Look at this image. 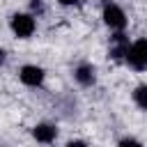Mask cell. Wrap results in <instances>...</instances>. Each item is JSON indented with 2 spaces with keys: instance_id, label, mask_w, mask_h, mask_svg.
<instances>
[{
  "instance_id": "cell-3",
  "label": "cell",
  "mask_w": 147,
  "mask_h": 147,
  "mask_svg": "<svg viewBox=\"0 0 147 147\" xmlns=\"http://www.w3.org/2000/svg\"><path fill=\"white\" fill-rule=\"evenodd\" d=\"M103 21H106V25H110L113 30H122V28L126 25V16H124V11H122L117 5H106V9H103Z\"/></svg>"
},
{
  "instance_id": "cell-4",
  "label": "cell",
  "mask_w": 147,
  "mask_h": 147,
  "mask_svg": "<svg viewBox=\"0 0 147 147\" xmlns=\"http://www.w3.org/2000/svg\"><path fill=\"white\" fill-rule=\"evenodd\" d=\"M21 80H23L25 85H30V87H37V85H41V80H44V71H41L39 67L25 64V67L21 69Z\"/></svg>"
},
{
  "instance_id": "cell-8",
  "label": "cell",
  "mask_w": 147,
  "mask_h": 147,
  "mask_svg": "<svg viewBox=\"0 0 147 147\" xmlns=\"http://www.w3.org/2000/svg\"><path fill=\"white\" fill-rule=\"evenodd\" d=\"M119 147H142L140 142H136V140H131V138H126V140H122L119 142Z\"/></svg>"
},
{
  "instance_id": "cell-6",
  "label": "cell",
  "mask_w": 147,
  "mask_h": 147,
  "mask_svg": "<svg viewBox=\"0 0 147 147\" xmlns=\"http://www.w3.org/2000/svg\"><path fill=\"white\" fill-rule=\"evenodd\" d=\"M76 80H78L80 85H92V83H94V69H92L90 64H80V67L76 69Z\"/></svg>"
},
{
  "instance_id": "cell-7",
  "label": "cell",
  "mask_w": 147,
  "mask_h": 147,
  "mask_svg": "<svg viewBox=\"0 0 147 147\" xmlns=\"http://www.w3.org/2000/svg\"><path fill=\"white\" fill-rule=\"evenodd\" d=\"M133 99H136V103H138L140 108H147V85H140V87H136V92H133Z\"/></svg>"
},
{
  "instance_id": "cell-2",
  "label": "cell",
  "mask_w": 147,
  "mask_h": 147,
  "mask_svg": "<svg viewBox=\"0 0 147 147\" xmlns=\"http://www.w3.org/2000/svg\"><path fill=\"white\" fill-rule=\"evenodd\" d=\"M11 30H14L16 37L25 39V37H30V34L34 32V18H32L30 14H16V16L11 18Z\"/></svg>"
},
{
  "instance_id": "cell-11",
  "label": "cell",
  "mask_w": 147,
  "mask_h": 147,
  "mask_svg": "<svg viewBox=\"0 0 147 147\" xmlns=\"http://www.w3.org/2000/svg\"><path fill=\"white\" fill-rule=\"evenodd\" d=\"M2 62H5V51L0 48V64H2Z\"/></svg>"
},
{
  "instance_id": "cell-1",
  "label": "cell",
  "mask_w": 147,
  "mask_h": 147,
  "mask_svg": "<svg viewBox=\"0 0 147 147\" xmlns=\"http://www.w3.org/2000/svg\"><path fill=\"white\" fill-rule=\"evenodd\" d=\"M124 57L129 60L131 67L145 69V67H147V39H138L133 46H129V51H126Z\"/></svg>"
},
{
  "instance_id": "cell-5",
  "label": "cell",
  "mask_w": 147,
  "mask_h": 147,
  "mask_svg": "<svg viewBox=\"0 0 147 147\" xmlns=\"http://www.w3.org/2000/svg\"><path fill=\"white\" fill-rule=\"evenodd\" d=\"M34 138L39 140V142H53L55 140V129L53 126H48V124H39V126H34Z\"/></svg>"
},
{
  "instance_id": "cell-10",
  "label": "cell",
  "mask_w": 147,
  "mask_h": 147,
  "mask_svg": "<svg viewBox=\"0 0 147 147\" xmlns=\"http://www.w3.org/2000/svg\"><path fill=\"white\" fill-rule=\"evenodd\" d=\"M60 2H62V5H76L78 0H60Z\"/></svg>"
},
{
  "instance_id": "cell-9",
  "label": "cell",
  "mask_w": 147,
  "mask_h": 147,
  "mask_svg": "<svg viewBox=\"0 0 147 147\" xmlns=\"http://www.w3.org/2000/svg\"><path fill=\"white\" fill-rule=\"evenodd\" d=\"M67 147H85V145H83V142H78V140H76V142H69V145H67Z\"/></svg>"
}]
</instances>
